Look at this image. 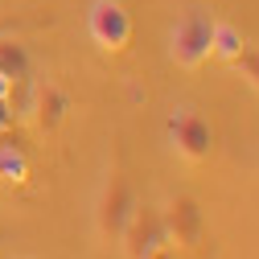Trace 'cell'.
<instances>
[{"instance_id": "cell-1", "label": "cell", "mask_w": 259, "mask_h": 259, "mask_svg": "<svg viewBox=\"0 0 259 259\" xmlns=\"http://www.w3.org/2000/svg\"><path fill=\"white\" fill-rule=\"evenodd\" d=\"M132 210H136L132 181H127L119 169H111L103 177V185H99V198H95V226H99V235L107 243L119 239V231H123V222L132 218Z\"/></svg>"}, {"instance_id": "cell-2", "label": "cell", "mask_w": 259, "mask_h": 259, "mask_svg": "<svg viewBox=\"0 0 259 259\" xmlns=\"http://www.w3.org/2000/svg\"><path fill=\"white\" fill-rule=\"evenodd\" d=\"M210 37H214V21L206 13H185L169 33V58L185 70L202 66L210 58Z\"/></svg>"}, {"instance_id": "cell-3", "label": "cell", "mask_w": 259, "mask_h": 259, "mask_svg": "<svg viewBox=\"0 0 259 259\" xmlns=\"http://www.w3.org/2000/svg\"><path fill=\"white\" fill-rule=\"evenodd\" d=\"M87 29H91V41L99 50L119 54V50H127V41H132V13H127L119 0H91Z\"/></svg>"}, {"instance_id": "cell-4", "label": "cell", "mask_w": 259, "mask_h": 259, "mask_svg": "<svg viewBox=\"0 0 259 259\" xmlns=\"http://www.w3.org/2000/svg\"><path fill=\"white\" fill-rule=\"evenodd\" d=\"M165 243H169V231H165L160 206H136L132 218H127L123 231H119V247H123L127 259H144L156 247H165Z\"/></svg>"}, {"instance_id": "cell-5", "label": "cell", "mask_w": 259, "mask_h": 259, "mask_svg": "<svg viewBox=\"0 0 259 259\" xmlns=\"http://www.w3.org/2000/svg\"><path fill=\"white\" fill-rule=\"evenodd\" d=\"M160 214H165V231H169V243L177 247H198L202 235H206V214L202 206L193 198H173L160 206Z\"/></svg>"}, {"instance_id": "cell-6", "label": "cell", "mask_w": 259, "mask_h": 259, "mask_svg": "<svg viewBox=\"0 0 259 259\" xmlns=\"http://www.w3.org/2000/svg\"><path fill=\"white\" fill-rule=\"evenodd\" d=\"M169 140H173V148L185 156V160H202V156H210V144H214V132H210V123L198 115V111H177V115H169Z\"/></svg>"}, {"instance_id": "cell-7", "label": "cell", "mask_w": 259, "mask_h": 259, "mask_svg": "<svg viewBox=\"0 0 259 259\" xmlns=\"http://www.w3.org/2000/svg\"><path fill=\"white\" fill-rule=\"evenodd\" d=\"M33 123L41 127V132H54V127L66 119V111H70V95L62 91L58 82H37V91H33Z\"/></svg>"}, {"instance_id": "cell-8", "label": "cell", "mask_w": 259, "mask_h": 259, "mask_svg": "<svg viewBox=\"0 0 259 259\" xmlns=\"http://www.w3.org/2000/svg\"><path fill=\"white\" fill-rule=\"evenodd\" d=\"M29 70H33L29 50H25L17 37H0V74H5L9 82H25Z\"/></svg>"}, {"instance_id": "cell-9", "label": "cell", "mask_w": 259, "mask_h": 259, "mask_svg": "<svg viewBox=\"0 0 259 259\" xmlns=\"http://www.w3.org/2000/svg\"><path fill=\"white\" fill-rule=\"evenodd\" d=\"M243 46H247V37L239 33V25H231V21H214V37H210V54H214V58L235 62V58L243 54Z\"/></svg>"}, {"instance_id": "cell-10", "label": "cell", "mask_w": 259, "mask_h": 259, "mask_svg": "<svg viewBox=\"0 0 259 259\" xmlns=\"http://www.w3.org/2000/svg\"><path fill=\"white\" fill-rule=\"evenodd\" d=\"M25 173H29V156L21 140L0 136V181H25Z\"/></svg>"}, {"instance_id": "cell-11", "label": "cell", "mask_w": 259, "mask_h": 259, "mask_svg": "<svg viewBox=\"0 0 259 259\" xmlns=\"http://www.w3.org/2000/svg\"><path fill=\"white\" fill-rule=\"evenodd\" d=\"M235 62H239V70L251 78V87H259V50H255V46H243V54H239Z\"/></svg>"}, {"instance_id": "cell-12", "label": "cell", "mask_w": 259, "mask_h": 259, "mask_svg": "<svg viewBox=\"0 0 259 259\" xmlns=\"http://www.w3.org/2000/svg\"><path fill=\"white\" fill-rule=\"evenodd\" d=\"M13 127V107H9V99H0V136H5Z\"/></svg>"}, {"instance_id": "cell-13", "label": "cell", "mask_w": 259, "mask_h": 259, "mask_svg": "<svg viewBox=\"0 0 259 259\" xmlns=\"http://www.w3.org/2000/svg\"><path fill=\"white\" fill-rule=\"evenodd\" d=\"M144 259H173V243H165V247H156L152 255H144Z\"/></svg>"}, {"instance_id": "cell-14", "label": "cell", "mask_w": 259, "mask_h": 259, "mask_svg": "<svg viewBox=\"0 0 259 259\" xmlns=\"http://www.w3.org/2000/svg\"><path fill=\"white\" fill-rule=\"evenodd\" d=\"M9 91H13V82H9L5 74H0V99H9Z\"/></svg>"}, {"instance_id": "cell-15", "label": "cell", "mask_w": 259, "mask_h": 259, "mask_svg": "<svg viewBox=\"0 0 259 259\" xmlns=\"http://www.w3.org/2000/svg\"><path fill=\"white\" fill-rule=\"evenodd\" d=\"M0 259H9V255H0Z\"/></svg>"}]
</instances>
